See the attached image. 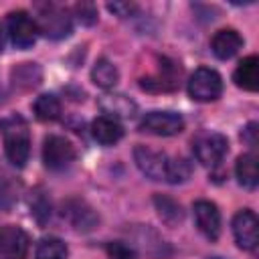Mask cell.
<instances>
[{
  "mask_svg": "<svg viewBox=\"0 0 259 259\" xmlns=\"http://www.w3.org/2000/svg\"><path fill=\"white\" fill-rule=\"evenodd\" d=\"M140 130L154 136H176L184 130V119L174 111H150L144 115Z\"/></svg>",
  "mask_w": 259,
  "mask_h": 259,
  "instance_id": "6",
  "label": "cell"
},
{
  "mask_svg": "<svg viewBox=\"0 0 259 259\" xmlns=\"http://www.w3.org/2000/svg\"><path fill=\"white\" fill-rule=\"evenodd\" d=\"M134 160L138 168L152 180H164L166 178V166H168V156L164 152L152 150L148 146H136L134 150Z\"/></svg>",
  "mask_w": 259,
  "mask_h": 259,
  "instance_id": "8",
  "label": "cell"
},
{
  "mask_svg": "<svg viewBox=\"0 0 259 259\" xmlns=\"http://www.w3.org/2000/svg\"><path fill=\"white\" fill-rule=\"evenodd\" d=\"M4 152L6 158L14 166H24L30 156V136L24 127H12L4 136Z\"/></svg>",
  "mask_w": 259,
  "mask_h": 259,
  "instance_id": "12",
  "label": "cell"
},
{
  "mask_svg": "<svg viewBox=\"0 0 259 259\" xmlns=\"http://www.w3.org/2000/svg\"><path fill=\"white\" fill-rule=\"evenodd\" d=\"M99 105L109 117H132L136 111V103L125 95H105Z\"/></svg>",
  "mask_w": 259,
  "mask_h": 259,
  "instance_id": "17",
  "label": "cell"
},
{
  "mask_svg": "<svg viewBox=\"0 0 259 259\" xmlns=\"http://www.w3.org/2000/svg\"><path fill=\"white\" fill-rule=\"evenodd\" d=\"M8 34L14 47L18 49H28L34 45L38 28H36V20L28 16V12L24 10H16L8 14Z\"/></svg>",
  "mask_w": 259,
  "mask_h": 259,
  "instance_id": "5",
  "label": "cell"
},
{
  "mask_svg": "<svg viewBox=\"0 0 259 259\" xmlns=\"http://www.w3.org/2000/svg\"><path fill=\"white\" fill-rule=\"evenodd\" d=\"M75 14H77L79 22H81V24H87V26L95 24V20H97V10H95V6H93V4H87V2L77 4V6H75Z\"/></svg>",
  "mask_w": 259,
  "mask_h": 259,
  "instance_id": "25",
  "label": "cell"
},
{
  "mask_svg": "<svg viewBox=\"0 0 259 259\" xmlns=\"http://www.w3.org/2000/svg\"><path fill=\"white\" fill-rule=\"evenodd\" d=\"M32 109H34L36 119H40V121H55L61 115V101L55 95L45 93V95L36 97Z\"/></svg>",
  "mask_w": 259,
  "mask_h": 259,
  "instance_id": "21",
  "label": "cell"
},
{
  "mask_svg": "<svg viewBox=\"0 0 259 259\" xmlns=\"http://www.w3.org/2000/svg\"><path fill=\"white\" fill-rule=\"evenodd\" d=\"M105 251H107L109 259H136V251H134L130 245L121 243V241H113V243H107Z\"/></svg>",
  "mask_w": 259,
  "mask_h": 259,
  "instance_id": "24",
  "label": "cell"
},
{
  "mask_svg": "<svg viewBox=\"0 0 259 259\" xmlns=\"http://www.w3.org/2000/svg\"><path fill=\"white\" fill-rule=\"evenodd\" d=\"M192 174V166L186 158H168V166H166V182L170 184H182L190 178Z\"/></svg>",
  "mask_w": 259,
  "mask_h": 259,
  "instance_id": "22",
  "label": "cell"
},
{
  "mask_svg": "<svg viewBox=\"0 0 259 259\" xmlns=\"http://www.w3.org/2000/svg\"><path fill=\"white\" fill-rule=\"evenodd\" d=\"M257 214L249 208H243L233 219V235L241 249L255 251L257 249Z\"/></svg>",
  "mask_w": 259,
  "mask_h": 259,
  "instance_id": "10",
  "label": "cell"
},
{
  "mask_svg": "<svg viewBox=\"0 0 259 259\" xmlns=\"http://www.w3.org/2000/svg\"><path fill=\"white\" fill-rule=\"evenodd\" d=\"M91 134H93L95 142H99L101 146H111V144H115V142L121 140L123 127H121V123L115 117L99 115L91 123Z\"/></svg>",
  "mask_w": 259,
  "mask_h": 259,
  "instance_id": "14",
  "label": "cell"
},
{
  "mask_svg": "<svg viewBox=\"0 0 259 259\" xmlns=\"http://www.w3.org/2000/svg\"><path fill=\"white\" fill-rule=\"evenodd\" d=\"M36 28L49 38H65L71 34V16L67 8L57 4H38Z\"/></svg>",
  "mask_w": 259,
  "mask_h": 259,
  "instance_id": "1",
  "label": "cell"
},
{
  "mask_svg": "<svg viewBox=\"0 0 259 259\" xmlns=\"http://www.w3.org/2000/svg\"><path fill=\"white\" fill-rule=\"evenodd\" d=\"M154 204H156V210H158L160 219H162L168 227H176L178 223H182L184 212H182V206H180L174 198L164 196V194H156V196H154Z\"/></svg>",
  "mask_w": 259,
  "mask_h": 259,
  "instance_id": "16",
  "label": "cell"
},
{
  "mask_svg": "<svg viewBox=\"0 0 259 259\" xmlns=\"http://www.w3.org/2000/svg\"><path fill=\"white\" fill-rule=\"evenodd\" d=\"M188 93L194 101H214L223 93V79L214 69L200 67L196 69L188 79Z\"/></svg>",
  "mask_w": 259,
  "mask_h": 259,
  "instance_id": "3",
  "label": "cell"
},
{
  "mask_svg": "<svg viewBox=\"0 0 259 259\" xmlns=\"http://www.w3.org/2000/svg\"><path fill=\"white\" fill-rule=\"evenodd\" d=\"M107 8H109L113 14L121 16V18H127V16H132V14L138 10V6L132 4V2H113V4H107Z\"/></svg>",
  "mask_w": 259,
  "mask_h": 259,
  "instance_id": "26",
  "label": "cell"
},
{
  "mask_svg": "<svg viewBox=\"0 0 259 259\" xmlns=\"http://www.w3.org/2000/svg\"><path fill=\"white\" fill-rule=\"evenodd\" d=\"M192 212H194V223H196L198 231L206 239L217 241L221 235V212H219L217 204L210 200H196L192 204Z\"/></svg>",
  "mask_w": 259,
  "mask_h": 259,
  "instance_id": "9",
  "label": "cell"
},
{
  "mask_svg": "<svg viewBox=\"0 0 259 259\" xmlns=\"http://www.w3.org/2000/svg\"><path fill=\"white\" fill-rule=\"evenodd\" d=\"M241 138H243V142L247 144V146H255L257 144V123L255 121H251L245 130H243V134H241Z\"/></svg>",
  "mask_w": 259,
  "mask_h": 259,
  "instance_id": "27",
  "label": "cell"
},
{
  "mask_svg": "<svg viewBox=\"0 0 259 259\" xmlns=\"http://www.w3.org/2000/svg\"><path fill=\"white\" fill-rule=\"evenodd\" d=\"M91 79L95 85H99L101 89H111L117 81H119V71L117 67L107 61V59H99L95 63V67L91 69Z\"/></svg>",
  "mask_w": 259,
  "mask_h": 259,
  "instance_id": "20",
  "label": "cell"
},
{
  "mask_svg": "<svg viewBox=\"0 0 259 259\" xmlns=\"http://www.w3.org/2000/svg\"><path fill=\"white\" fill-rule=\"evenodd\" d=\"M40 67L36 63H22L16 69H12V83L18 89H32L40 83Z\"/></svg>",
  "mask_w": 259,
  "mask_h": 259,
  "instance_id": "19",
  "label": "cell"
},
{
  "mask_svg": "<svg viewBox=\"0 0 259 259\" xmlns=\"http://www.w3.org/2000/svg\"><path fill=\"white\" fill-rule=\"evenodd\" d=\"M192 152L202 166H217L229 152V140L217 132H200L192 140Z\"/></svg>",
  "mask_w": 259,
  "mask_h": 259,
  "instance_id": "2",
  "label": "cell"
},
{
  "mask_svg": "<svg viewBox=\"0 0 259 259\" xmlns=\"http://www.w3.org/2000/svg\"><path fill=\"white\" fill-rule=\"evenodd\" d=\"M61 214H63V219L69 221V225H71L75 231H81V233L93 231V229L97 227V223H99L97 212H95L87 202L77 200V198L63 202Z\"/></svg>",
  "mask_w": 259,
  "mask_h": 259,
  "instance_id": "7",
  "label": "cell"
},
{
  "mask_svg": "<svg viewBox=\"0 0 259 259\" xmlns=\"http://www.w3.org/2000/svg\"><path fill=\"white\" fill-rule=\"evenodd\" d=\"M233 81L237 87H241L245 91H257V87H259V59L255 55L245 57L237 65V69L233 73Z\"/></svg>",
  "mask_w": 259,
  "mask_h": 259,
  "instance_id": "15",
  "label": "cell"
},
{
  "mask_svg": "<svg viewBox=\"0 0 259 259\" xmlns=\"http://www.w3.org/2000/svg\"><path fill=\"white\" fill-rule=\"evenodd\" d=\"M77 152L75 146L63 136H47L42 144V162L49 170H65L73 164Z\"/></svg>",
  "mask_w": 259,
  "mask_h": 259,
  "instance_id": "4",
  "label": "cell"
},
{
  "mask_svg": "<svg viewBox=\"0 0 259 259\" xmlns=\"http://www.w3.org/2000/svg\"><path fill=\"white\" fill-rule=\"evenodd\" d=\"M241 47H243V36L233 28H223V30L214 32V36L210 38V49H212L214 57L223 59V61L235 57L241 51Z\"/></svg>",
  "mask_w": 259,
  "mask_h": 259,
  "instance_id": "13",
  "label": "cell"
},
{
  "mask_svg": "<svg viewBox=\"0 0 259 259\" xmlns=\"http://www.w3.org/2000/svg\"><path fill=\"white\" fill-rule=\"evenodd\" d=\"M2 49H4V30L0 26V53H2Z\"/></svg>",
  "mask_w": 259,
  "mask_h": 259,
  "instance_id": "28",
  "label": "cell"
},
{
  "mask_svg": "<svg viewBox=\"0 0 259 259\" xmlns=\"http://www.w3.org/2000/svg\"><path fill=\"white\" fill-rule=\"evenodd\" d=\"M235 172H237L239 184H243L245 188H255V186H257V180H259L255 154H243V156H239V158H237Z\"/></svg>",
  "mask_w": 259,
  "mask_h": 259,
  "instance_id": "18",
  "label": "cell"
},
{
  "mask_svg": "<svg viewBox=\"0 0 259 259\" xmlns=\"http://www.w3.org/2000/svg\"><path fill=\"white\" fill-rule=\"evenodd\" d=\"M26 255H28V235L16 225H8L0 229V257L26 259Z\"/></svg>",
  "mask_w": 259,
  "mask_h": 259,
  "instance_id": "11",
  "label": "cell"
},
{
  "mask_svg": "<svg viewBox=\"0 0 259 259\" xmlns=\"http://www.w3.org/2000/svg\"><path fill=\"white\" fill-rule=\"evenodd\" d=\"M67 255H69L67 245L57 237L42 239L36 247V259H67Z\"/></svg>",
  "mask_w": 259,
  "mask_h": 259,
  "instance_id": "23",
  "label": "cell"
}]
</instances>
